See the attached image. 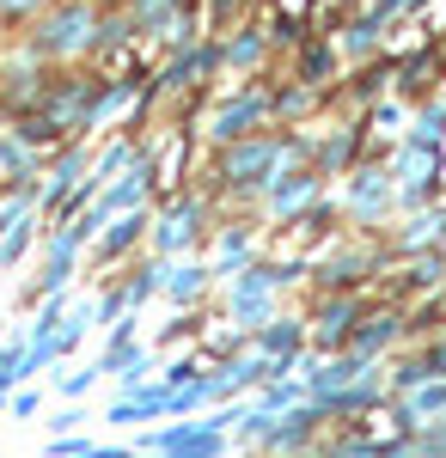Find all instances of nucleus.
Masks as SVG:
<instances>
[{"instance_id": "obj_1", "label": "nucleus", "mask_w": 446, "mask_h": 458, "mask_svg": "<svg viewBox=\"0 0 446 458\" xmlns=\"http://www.w3.org/2000/svg\"><path fill=\"white\" fill-rule=\"evenodd\" d=\"M275 159H281V147H270V141H251L244 153H233V159H227V177H233V183H251V190H257V183H270Z\"/></svg>"}, {"instance_id": "obj_2", "label": "nucleus", "mask_w": 446, "mask_h": 458, "mask_svg": "<svg viewBox=\"0 0 446 458\" xmlns=\"http://www.w3.org/2000/svg\"><path fill=\"white\" fill-rule=\"evenodd\" d=\"M257 116H263V98H233V105L214 116V135H220V141H239V135L257 129Z\"/></svg>"}, {"instance_id": "obj_3", "label": "nucleus", "mask_w": 446, "mask_h": 458, "mask_svg": "<svg viewBox=\"0 0 446 458\" xmlns=\"http://www.w3.org/2000/svg\"><path fill=\"white\" fill-rule=\"evenodd\" d=\"M385 190H391V177H385V172H361V177H355V196H348V208L361 214V220H373L379 202H385Z\"/></svg>"}, {"instance_id": "obj_4", "label": "nucleus", "mask_w": 446, "mask_h": 458, "mask_svg": "<svg viewBox=\"0 0 446 458\" xmlns=\"http://www.w3.org/2000/svg\"><path fill=\"white\" fill-rule=\"evenodd\" d=\"M196 226H202V208H196V202H177L172 220L159 226V250H177L184 239H190V233H196Z\"/></svg>"}, {"instance_id": "obj_5", "label": "nucleus", "mask_w": 446, "mask_h": 458, "mask_svg": "<svg viewBox=\"0 0 446 458\" xmlns=\"http://www.w3.org/2000/svg\"><path fill=\"white\" fill-rule=\"evenodd\" d=\"M86 25H92V13H86V6H80V13H62V19H56V25L43 31V49H56V55H62V49H73Z\"/></svg>"}, {"instance_id": "obj_6", "label": "nucleus", "mask_w": 446, "mask_h": 458, "mask_svg": "<svg viewBox=\"0 0 446 458\" xmlns=\"http://www.w3.org/2000/svg\"><path fill=\"white\" fill-rule=\"evenodd\" d=\"M343 336H355V306H324V318H318V343L330 349V343H343Z\"/></svg>"}, {"instance_id": "obj_7", "label": "nucleus", "mask_w": 446, "mask_h": 458, "mask_svg": "<svg viewBox=\"0 0 446 458\" xmlns=\"http://www.w3.org/2000/svg\"><path fill=\"white\" fill-rule=\"evenodd\" d=\"M227 62H233V68H251V62H263V37H257V31L233 37V43H227Z\"/></svg>"}, {"instance_id": "obj_8", "label": "nucleus", "mask_w": 446, "mask_h": 458, "mask_svg": "<svg viewBox=\"0 0 446 458\" xmlns=\"http://www.w3.org/2000/svg\"><path fill=\"white\" fill-rule=\"evenodd\" d=\"M263 349H270V354H287V349H300V324H287V318H275L270 330H263Z\"/></svg>"}, {"instance_id": "obj_9", "label": "nucleus", "mask_w": 446, "mask_h": 458, "mask_svg": "<svg viewBox=\"0 0 446 458\" xmlns=\"http://www.w3.org/2000/svg\"><path fill=\"white\" fill-rule=\"evenodd\" d=\"M385 336H398V318H391V312L373 318V330H361V336H355V354H373L379 343H385Z\"/></svg>"}, {"instance_id": "obj_10", "label": "nucleus", "mask_w": 446, "mask_h": 458, "mask_svg": "<svg viewBox=\"0 0 446 458\" xmlns=\"http://www.w3.org/2000/svg\"><path fill=\"white\" fill-rule=\"evenodd\" d=\"M141 226H147V220H141V214H129V220H123V226H116V233L104 239V257H116V250H129V245L141 239Z\"/></svg>"}, {"instance_id": "obj_11", "label": "nucleus", "mask_w": 446, "mask_h": 458, "mask_svg": "<svg viewBox=\"0 0 446 458\" xmlns=\"http://www.w3.org/2000/svg\"><path fill=\"white\" fill-rule=\"evenodd\" d=\"M306 196H312V177H294V183H275V208H281V214H287V208H300Z\"/></svg>"}, {"instance_id": "obj_12", "label": "nucleus", "mask_w": 446, "mask_h": 458, "mask_svg": "<svg viewBox=\"0 0 446 458\" xmlns=\"http://www.w3.org/2000/svg\"><path fill=\"white\" fill-rule=\"evenodd\" d=\"M202 282H208V269H177L172 293H177V300H190V293H202Z\"/></svg>"}, {"instance_id": "obj_13", "label": "nucleus", "mask_w": 446, "mask_h": 458, "mask_svg": "<svg viewBox=\"0 0 446 458\" xmlns=\"http://www.w3.org/2000/svg\"><path fill=\"white\" fill-rule=\"evenodd\" d=\"M141 177H147V172H135V177H129V183H116L104 208H129V202H135V196H141Z\"/></svg>"}, {"instance_id": "obj_14", "label": "nucleus", "mask_w": 446, "mask_h": 458, "mask_svg": "<svg viewBox=\"0 0 446 458\" xmlns=\"http://www.w3.org/2000/svg\"><path fill=\"white\" fill-rule=\"evenodd\" d=\"M324 68H330V49H312V55H306V80H318Z\"/></svg>"}, {"instance_id": "obj_15", "label": "nucleus", "mask_w": 446, "mask_h": 458, "mask_svg": "<svg viewBox=\"0 0 446 458\" xmlns=\"http://www.w3.org/2000/svg\"><path fill=\"white\" fill-rule=\"evenodd\" d=\"M434 373H446V349H434Z\"/></svg>"}, {"instance_id": "obj_16", "label": "nucleus", "mask_w": 446, "mask_h": 458, "mask_svg": "<svg viewBox=\"0 0 446 458\" xmlns=\"http://www.w3.org/2000/svg\"><path fill=\"white\" fill-rule=\"evenodd\" d=\"M92 458H135V453H92Z\"/></svg>"}]
</instances>
